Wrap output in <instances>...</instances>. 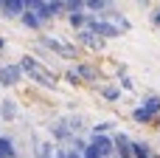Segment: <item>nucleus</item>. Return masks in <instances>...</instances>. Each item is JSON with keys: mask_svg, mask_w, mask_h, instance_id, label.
<instances>
[{"mask_svg": "<svg viewBox=\"0 0 160 158\" xmlns=\"http://www.w3.org/2000/svg\"><path fill=\"white\" fill-rule=\"evenodd\" d=\"M0 3H3V0H0Z\"/></svg>", "mask_w": 160, "mask_h": 158, "instance_id": "b1692460", "label": "nucleus"}, {"mask_svg": "<svg viewBox=\"0 0 160 158\" xmlns=\"http://www.w3.org/2000/svg\"><path fill=\"white\" fill-rule=\"evenodd\" d=\"M82 3H84V11L87 14H101L104 8L112 6V0H82Z\"/></svg>", "mask_w": 160, "mask_h": 158, "instance_id": "6e6552de", "label": "nucleus"}, {"mask_svg": "<svg viewBox=\"0 0 160 158\" xmlns=\"http://www.w3.org/2000/svg\"><path fill=\"white\" fill-rule=\"evenodd\" d=\"M42 45H45V48H51V51H56V54H62L65 59H73V57H76V51H73L70 45L59 42V40H53V37H42Z\"/></svg>", "mask_w": 160, "mask_h": 158, "instance_id": "20e7f679", "label": "nucleus"}, {"mask_svg": "<svg viewBox=\"0 0 160 158\" xmlns=\"http://www.w3.org/2000/svg\"><path fill=\"white\" fill-rule=\"evenodd\" d=\"M65 79H68L70 85H79V82H82V79H79V74H76V68H70V71L65 74Z\"/></svg>", "mask_w": 160, "mask_h": 158, "instance_id": "a211bd4d", "label": "nucleus"}, {"mask_svg": "<svg viewBox=\"0 0 160 158\" xmlns=\"http://www.w3.org/2000/svg\"><path fill=\"white\" fill-rule=\"evenodd\" d=\"M0 158H17V150H14V141L0 136Z\"/></svg>", "mask_w": 160, "mask_h": 158, "instance_id": "f8f14e48", "label": "nucleus"}, {"mask_svg": "<svg viewBox=\"0 0 160 158\" xmlns=\"http://www.w3.org/2000/svg\"><path fill=\"white\" fill-rule=\"evenodd\" d=\"M20 20H22V25H25V28H34V31H37V28L42 25V23H39V17H37L34 11H28V8H25V11L20 14Z\"/></svg>", "mask_w": 160, "mask_h": 158, "instance_id": "4468645a", "label": "nucleus"}, {"mask_svg": "<svg viewBox=\"0 0 160 158\" xmlns=\"http://www.w3.org/2000/svg\"><path fill=\"white\" fill-rule=\"evenodd\" d=\"M152 23H155V25H160V8H155V11H152Z\"/></svg>", "mask_w": 160, "mask_h": 158, "instance_id": "4be33fe9", "label": "nucleus"}, {"mask_svg": "<svg viewBox=\"0 0 160 158\" xmlns=\"http://www.w3.org/2000/svg\"><path fill=\"white\" fill-rule=\"evenodd\" d=\"M20 68H22V74H28L37 85H42V88H56V76H53L51 71H45L34 57H22V59H20Z\"/></svg>", "mask_w": 160, "mask_h": 158, "instance_id": "f257e3e1", "label": "nucleus"}, {"mask_svg": "<svg viewBox=\"0 0 160 158\" xmlns=\"http://www.w3.org/2000/svg\"><path fill=\"white\" fill-rule=\"evenodd\" d=\"M101 96H104V99H110V102H118L121 90H118L115 85H104V88H101Z\"/></svg>", "mask_w": 160, "mask_h": 158, "instance_id": "dca6fc26", "label": "nucleus"}, {"mask_svg": "<svg viewBox=\"0 0 160 158\" xmlns=\"http://www.w3.org/2000/svg\"><path fill=\"white\" fill-rule=\"evenodd\" d=\"M0 116H3L6 122L17 119V102H14V99H3V102H0Z\"/></svg>", "mask_w": 160, "mask_h": 158, "instance_id": "9d476101", "label": "nucleus"}, {"mask_svg": "<svg viewBox=\"0 0 160 158\" xmlns=\"http://www.w3.org/2000/svg\"><path fill=\"white\" fill-rule=\"evenodd\" d=\"M82 158H101V155H98V153H96V150H93V147L87 144V147L82 150Z\"/></svg>", "mask_w": 160, "mask_h": 158, "instance_id": "6ab92c4d", "label": "nucleus"}, {"mask_svg": "<svg viewBox=\"0 0 160 158\" xmlns=\"http://www.w3.org/2000/svg\"><path fill=\"white\" fill-rule=\"evenodd\" d=\"M121 88H124V90H132V88H135V82H132V79L124 74V76H121Z\"/></svg>", "mask_w": 160, "mask_h": 158, "instance_id": "aec40b11", "label": "nucleus"}, {"mask_svg": "<svg viewBox=\"0 0 160 158\" xmlns=\"http://www.w3.org/2000/svg\"><path fill=\"white\" fill-rule=\"evenodd\" d=\"M87 11H68V23L76 28V31H82V28H87Z\"/></svg>", "mask_w": 160, "mask_h": 158, "instance_id": "0eeeda50", "label": "nucleus"}, {"mask_svg": "<svg viewBox=\"0 0 160 158\" xmlns=\"http://www.w3.org/2000/svg\"><path fill=\"white\" fill-rule=\"evenodd\" d=\"M0 11H3V17L11 20V17H20V14L25 11V3H22V0H3V3H0Z\"/></svg>", "mask_w": 160, "mask_h": 158, "instance_id": "423d86ee", "label": "nucleus"}, {"mask_svg": "<svg viewBox=\"0 0 160 158\" xmlns=\"http://www.w3.org/2000/svg\"><path fill=\"white\" fill-rule=\"evenodd\" d=\"M3 48H6V40H3V37H0V51H3Z\"/></svg>", "mask_w": 160, "mask_h": 158, "instance_id": "5701e85b", "label": "nucleus"}, {"mask_svg": "<svg viewBox=\"0 0 160 158\" xmlns=\"http://www.w3.org/2000/svg\"><path fill=\"white\" fill-rule=\"evenodd\" d=\"M132 119H135L138 124H149V122H152V116H149L143 107H135V110H132Z\"/></svg>", "mask_w": 160, "mask_h": 158, "instance_id": "f3484780", "label": "nucleus"}, {"mask_svg": "<svg viewBox=\"0 0 160 158\" xmlns=\"http://www.w3.org/2000/svg\"><path fill=\"white\" fill-rule=\"evenodd\" d=\"M51 136H53L56 141H73V133H70V127H68V119H59L56 124H51Z\"/></svg>", "mask_w": 160, "mask_h": 158, "instance_id": "39448f33", "label": "nucleus"}, {"mask_svg": "<svg viewBox=\"0 0 160 158\" xmlns=\"http://www.w3.org/2000/svg\"><path fill=\"white\" fill-rule=\"evenodd\" d=\"M110 127H112V122H101V124H96V127H93V133H107Z\"/></svg>", "mask_w": 160, "mask_h": 158, "instance_id": "412c9836", "label": "nucleus"}, {"mask_svg": "<svg viewBox=\"0 0 160 158\" xmlns=\"http://www.w3.org/2000/svg\"><path fill=\"white\" fill-rule=\"evenodd\" d=\"M20 79H22V68H20V62H14V65H3V68H0V85H3V88L17 85Z\"/></svg>", "mask_w": 160, "mask_h": 158, "instance_id": "7ed1b4c3", "label": "nucleus"}, {"mask_svg": "<svg viewBox=\"0 0 160 158\" xmlns=\"http://www.w3.org/2000/svg\"><path fill=\"white\" fill-rule=\"evenodd\" d=\"M132 158H155V155H152V147H149V144L132 141Z\"/></svg>", "mask_w": 160, "mask_h": 158, "instance_id": "ddd939ff", "label": "nucleus"}, {"mask_svg": "<svg viewBox=\"0 0 160 158\" xmlns=\"http://www.w3.org/2000/svg\"><path fill=\"white\" fill-rule=\"evenodd\" d=\"M79 42H84V45H90V48H101V45H104V40H98L90 28H82V31H79Z\"/></svg>", "mask_w": 160, "mask_h": 158, "instance_id": "1a4fd4ad", "label": "nucleus"}, {"mask_svg": "<svg viewBox=\"0 0 160 158\" xmlns=\"http://www.w3.org/2000/svg\"><path fill=\"white\" fill-rule=\"evenodd\" d=\"M141 107H143V110H146V113H149V116L155 119V116L160 113V96H146Z\"/></svg>", "mask_w": 160, "mask_h": 158, "instance_id": "9b49d317", "label": "nucleus"}, {"mask_svg": "<svg viewBox=\"0 0 160 158\" xmlns=\"http://www.w3.org/2000/svg\"><path fill=\"white\" fill-rule=\"evenodd\" d=\"M90 147H93L101 158H112V153H115V144H112V139H110L107 133H93Z\"/></svg>", "mask_w": 160, "mask_h": 158, "instance_id": "f03ea898", "label": "nucleus"}, {"mask_svg": "<svg viewBox=\"0 0 160 158\" xmlns=\"http://www.w3.org/2000/svg\"><path fill=\"white\" fill-rule=\"evenodd\" d=\"M76 74H79V79H87V82H93V79L98 76V71H96V68H90V65H79V68H76Z\"/></svg>", "mask_w": 160, "mask_h": 158, "instance_id": "2eb2a0df", "label": "nucleus"}]
</instances>
